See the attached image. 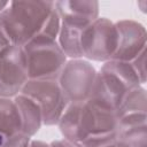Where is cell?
Listing matches in <instances>:
<instances>
[{"label": "cell", "instance_id": "1", "mask_svg": "<svg viewBox=\"0 0 147 147\" xmlns=\"http://www.w3.org/2000/svg\"><path fill=\"white\" fill-rule=\"evenodd\" d=\"M55 1H9L0 14V26L11 45L23 47L40 34Z\"/></svg>", "mask_w": 147, "mask_h": 147}, {"label": "cell", "instance_id": "2", "mask_svg": "<svg viewBox=\"0 0 147 147\" xmlns=\"http://www.w3.org/2000/svg\"><path fill=\"white\" fill-rule=\"evenodd\" d=\"M22 48L26 59L29 79L57 80L68 59L56 40L37 36Z\"/></svg>", "mask_w": 147, "mask_h": 147}, {"label": "cell", "instance_id": "3", "mask_svg": "<svg viewBox=\"0 0 147 147\" xmlns=\"http://www.w3.org/2000/svg\"><path fill=\"white\" fill-rule=\"evenodd\" d=\"M117 44L118 33L115 22L106 17H98L82 33L83 59L105 63L113 59Z\"/></svg>", "mask_w": 147, "mask_h": 147}, {"label": "cell", "instance_id": "4", "mask_svg": "<svg viewBox=\"0 0 147 147\" xmlns=\"http://www.w3.org/2000/svg\"><path fill=\"white\" fill-rule=\"evenodd\" d=\"M39 106L42 114V125H57L69 102L65 99L57 80L29 79L21 91Z\"/></svg>", "mask_w": 147, "mask_h": 147}, {"label": "cell", "instance_id": "5", "mask_svg": "<svg viewBox=\"0 0 147 147\" xmlns=\"http://www.w3.org/2000/svg\"><path fill=\"white\" fill-rule=\"evenodd\" d=\"M96 72L94 65L85 59L67 60L57 83L69 103L83 102L88 99Z\"/></svg>", "mask_w": 147, "mask_h": 147}, {"label": "cell", "instance_id": "6", "mask_svg": "<svg viewBox=\"0 0 147 147\" xmlns=\"http://www.w3.org/2000/svg\"><path fill=\"white\" fill-rule=\"evenodd\" d=\"M28 80V64L23 48L10 45L0 53V96L15 98Z\"/></svg>", "mask_w": 147, "mask_h": 147}, {"label": "cell", "instance_id": "7", "mask_svg": "<svg viewBox=\"0 0 147 147\" xmlns=\"http://www.w3.org/2000/svg\"><path fill=\"white\" fill-rule=\"evenodd\" d=\"M115 24L118 33V44L111 60L131 62L146 51V28L141 23L132 20H122L115 22Z\"/></svg>", "mask_w": 147, "mask_h": 147}, {"label": "cell", "instance_id": "8", "mask_svg": "<svg viewBox=\"0 0 147 147\" xmlns=\"http://www.w3.org/2000/svg\"><path fill=\"white\" fill-rule=\"evenodd\" d=\"M80 126L84 140L90 136L114 133L117 130L116 111L84 101L80 107Z\"/></svg>", "mask_w": 147, "mask_h": 147}, {"label": "cell", "instance_id": "9", "mask_svg": "<svg viewBox=\"0 0 147 147\" xmlns=\"http://www.w3.org/2000/svg\"><path fill=\"white\" fill-rule=\"evenodd\" d=\"M55 8L61 20L88 25L99 17L100 6L98 1L63 0L55 1Z\"/></svg>", "mask_w": 147, "mask_h": 147}, {"label": "cell", "instance_id": "10", "mask_svg": "<svg viewBox=\"0 0 147 147\" xmlns=\"http://www.w3.org/2000/svg\"><path fill=\"white\" fill-rule=\"evenodd\" d=\"M87 25L61 20V28L57 36V44L67 59H83L82 52V33Z\"/></svg>", "mask_w": 147, "mask_h": 147}, {"label": "cell", "instance_id": "11", "mask_svg": "<svg viewBox=\"0 0 147 147\" xmlns=\"http://www.w3.org/2000/svg\"><path fill=\"white\" fill-rule=\"evenodd\" d=\"M13 99L20 114L22 132L32 138L42 126L41 110L34 100L22 93Z\"/></svg>", "mask_w": 147, "mask_h": 147}, {"label": "cell", "instance_id": "12", "mask_svg": "<svg viewBox=\"0 0 147 147\" xmlns=\"http://www.w3.org/2000/svg\"><path fill=\"white\" fill-rule=\"evenodd\" d=\"M80 107L82 102H70L57 123L63 138L76 142H82L84 140L80 126Z\"/></svg>", "mask_w": 147, "mask_h": 147}, {"label": "cell", "instance_id": "13", "mask_svg": "<svg viewBox=\"0 0 147 147\" xmlns=\"http://www.w3.org/2000/svg\"><path fill=\"white\" fill-rule=\"evenodd\" d=\"M18 132L22 125L14 99L0 96V141Z\"/></svg>", "mask_w": 147, "mask_h": 147}, {"label": "cell", "instance_id": "14", "mask_svg": "<svg viewBox=\"0 0 147 147\" xmlns=\"http://www.w3.org/2000/svg\"><path fill=\"white\" fill-rule=\"evenodd\" d=\"M117 117L147 115V93L142 85L129 91L116 110Z\"/></svg>", "mask_w": 147, "mask_h": 147}, {"label": "cell", "instance_id": "15", "mask_svg": "<svg viewBox=\"0 0 147 147\" xmlns=\"http://www.w3.org/2000/svg\"><path fill=\"white\" fill-rule=\"evenodd\" d=\"M117 147H147V125L117 130Z\"/></svg>", "mask_w": 147, "mask_h": 147}, {"label": "cell", "instance_id": "16", "mask_svg": "<svg viewBox=\"0 0 147 147\" xmlns=\"http://www.w3.org/2000/svg\"><path fill=\"white\" fill-rule=\"evenodd\" d=\"M60 28H61V17H60L56 8L54 7V9L52 10L51 15L48 16V18L46 21L40 34H38V36H44V37L56 40L59 32H60Z\"/></svg>", "mask_w": 147, "mask_h": 147}, {"label": "cell", "instance_id": "17", "mask_svg": "<svg viewBox=\"0 0 147 147\" xmlns=\"http://www.w3.org/2000/svg\"><path fill=\"white\" fill-rule=\"evenodd\" d=\"M32 138L23 132L15 133L2 141H0V147H29Z\"/></svg>", "mask_w": 147, "mask_h": 147}, {"label": "cell", "instance_id": "18", "mask_svg": "<svg viewBox=\"0 0 147 147\" xmlns=\"http://www.w3.org/2000/svg\"><path fill=\"white\" fill-rule=\"evenodd\" d=\"M131 64L140 80V84L144 85L146 84V51H144L141 54H139L134 60L131 61Z\"/></svg>", "mask_w": 147, "mask_h": 147}, {"label": "cell", "instance_id": "19", "mask_svg": "<svg viewBox=\"0 0 147 147\" xmlns=\"http://www.w3.org/2000/svg\"><path fill=\"white\" fill-rule=\"evenodd\" d=\"M49 147H83L79 142L76 141H71L68 140L65 138L63 139H59V140H54L49 144Z\"/></svg>", "mask_w": 147, "mask_h": 147}, {"label": "cell", "instance_id": "20", "mask_svg": "<svg viewBox=\"0 0 147 147\" xmlns=\"http://www.w3.org/2000/svg\"><path fill=\"white\" fill-rule=\"evenodd\" d=\"M11 44H10V41L8 40V38H7V36L5 34V32H3V30L1 29V26H0V53L3 51V49H6L7 47H9Z\"/></svg>", "mask_w": 147, "mask_h": 147}, {"label": "cell", "instance_id": "21", "mask_svg": "<svg viewBox=\"0 0 147 147\" xmlns=\"http://www.w3.org/2000/svg\"><path fill=\"white\" fill-rule=\"evenodd\" d=\"M29 147H49V144H46L45 141H41V140H33L32 139Z\"/></svg>", "mask_w": 147, "mask_h": 147}, {"label": "cell", "instance_id": "22", "mask_svg": "<svg viewBox=\"0 0 147 147\" xmlns=\"http://www.w3.org/2000/svg\"><path fill=\"white\" fill-rule=\"evenodd\" d=\"M8 2L9 1H0V14L3 11V9L8 6Z\"/></svg>", "mask_w": 147, "mask_h": 147}]
</instances>
